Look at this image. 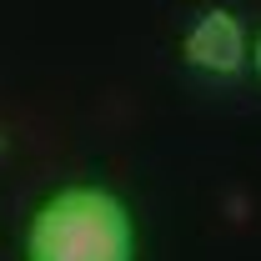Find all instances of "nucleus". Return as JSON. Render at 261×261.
<instances>
[{"label": "nucleus", "instance_id": "nucleus-1", "mask_svg": "<svg viewBox=\"0 0 261 261\" xmlns=\"http://www.w3.org/2000/svg\"><path fill=\"white\" fill-rule=\"evenodd\" d=\"M20 251L25 261H136L141 236L121 191L100 181H75L50 191L31 211Z\"/></svg>", "mask_w": 261, "mask_h": 261}, {"label": "nucleus", "instance_id": "nucleus-2", "mask_svg": "<svg viewBox=\"0 0 261 261\" xmlns=\"http://www.w3.org/2000/svg\"><path fill=\"white\" fill-rule=\"evenodd\" d=\"M246 50H251V25L231 5H201L181 31V65L211 86L246 75Z\"/></svg>", "mask_w": 261, "mask_h": 261}, {"label": "nucleus", "instance_id": "nucleus-3", "mask_svg": "<svg viewBox=\"0 0 261 261\" xmlns=\"http://www.w3.org/2000/svg\"><path fill=\"white\" fill-rule=\"evenodd\" d=\"M246 70L261 81V25H256V35H251V50H246Z\"/></svg>", "mask_w": 261, "mask_h": 261}]
</instances>
